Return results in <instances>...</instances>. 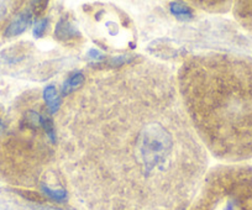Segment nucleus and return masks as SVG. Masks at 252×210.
<instances>
[{
	"label": "nucleus",
	"mask_w": 252,
	"mask_h": 210,
	"mask_svg": "<svg viewBox=\"0 0 252 210\" xmlns=\"http://www.w3.org/2000/svg\"><path fill=\"white\" fill-rule=\"evenodd\" d=\"M63 184L86 210H188L208 151L161 62L92 67L56 118Z\"/></svg>",
	"instance_id": "1"
},
{
	"label": "nucleus",
	"mask_w": 252,
	"mask_h": 210,
	"mask_svg": "<svg viewBox=\"0 0 252 210\" xmlns=\"http://www.w3.org/2000/svg\"><path fill=\"white\" fill-rule=\"evenodd\" d=\"M178 90L207 151L227 162L252 158V61L230 54L193 55L182 63Z\"/></svg>",
	"instance_id": "2"
},
{
	"label": "nucleus",
	"mask_w": 252,
	"mask_h": 210,
	"mask_svg": "<svg viewBox=\"0 0 252 210\" xmlns=\"http://www.w3.org/2000/svg\"><path fill=\"white\" fill-rule=\"evenodd\" d=\"M38 89L23 94L0 132V178L16 187L53 188L52 175L61 177L56 125ZM56 192V190H55ZM61 195L66 193L56 192Z\"/></svg>",
	"instance_id": "3"
},
{
	"label": "nucleus",
	"mask_w": 252,
	"mask_h": 210,
	"mask_svg": "<svg viewBox=\"0 0 252 210\" xmlns=\"http://www.w3.org/2000/svg\"><path fill=\"white\" fill-rule=\"evenodd\" d=\"M188 210H252V167L212 168Z\"/></svg>",
	"instance_id": "4"
},
{
	"label": "nucleus",
	"mask_w": 252,
	"mask_h": 210,
	"mask_svg": "<svg viewBox=\"0 0 252 210\" xmlns=\"http://www.w3.org/2000/svg\"><path fill=\"white\" fill-rule=\"evenodd\" d=\"M24 1H0V32L8 29L11 21L23 10Z\"/></svg>",
	"instance_id": "5"
},
{
	"label": "nucleus",
	"mask_w": 252,
	"mask_h": 210,
	"mask_svg": "<svg viewBox=\"0 0 252 210\" xmlns=\"http://www.w3.org/2000/svg\"><path fill=\"white\" fill-rule=\"evenodd\" d=\"M234 15L244 28L252 32V1H237L234 6Z\"/></svg>",
	"instance_id": "6"
},
{
	"label": "nucleus",
	"mask_w": 252,
	"mask_h": 210,
	"mask_svg": "<svg viewBox=\"0 0 252 210\" xmlns=\"http://www.w3.org/2000/svg\"><path fill=\"white\" fill-rule=\"evenodd\" d=\"M31 18H32V15H31V11L24 10L23 13L19 14V15L16 16L13 21H11V24L9 25V28L6 29L5 35L9 36V37H11V36H16V35H19V33L23 32V31H25L26 28L30 25Z\"/></svg>",
	"instance_id": "7"
},
{
	"label": "nucleus",
	"mask_w": 252,
	"mask_h": 210,
	"mask_svg": "<svg viewBox=\"0 0 252 210\" xmlns=\"http://www.w3.org/2000/svg\"><path fill=\"white\" fill-rule=\"evenodd\" d=\"M76 36H81L78 33V31L74 29V26L71 25V23L64 19L60 21L57 29H56V37H58L60 40H66L67 37L69 38H76Z\"/></svg>",
	"instance_id": "8"
},
{
	"label": "nucleus",
	"mask_w": 252,
	"mask_h": 210,
	"mask_svg": "<svg viewBox=\"0 0 252 210\" xmlns=\"http://www.w3.org/2000/svg\"><path fill=\"white\" fill-rule=\"evenodd\" d=\"M172 11L176 14L177 16H190V13L188 11V8L182 5L181 3H173L172 4Z\"/></svg>",
	"instance_id": "9"
},
{
	"label": "nucleus",
	"mask_w": 252,
	"mask_h": 210,
	"mask_svg": "<svg viewBox=\"0 0 252 210\" xmlns=\"http://www.w3.org/2000/svg\"><path fill=\"white\" fill-rule=\"evenodd\" d=\"M46 25H47V21L46 20H42V21H40V23L36 24V28H35L36 37H41V35H42L43 31H45Z\"/></svg>",
	"instance_id": "10"
},
{
	"label": "nucleus",
	"mask_w": 252,
	"mask_h": 210,
	"mask_svg": "<svg viewBox=\"0 0 252 210\" xmlns=\"http://www.w3.org/2000/svg\"><path fill=\"white\" fill-rule=\"evenodd\" d=\"M3 126V122H1V120H0V127Z\"/></svg>",
	"instance_id": "11"
}]
</instances>
